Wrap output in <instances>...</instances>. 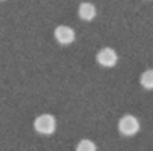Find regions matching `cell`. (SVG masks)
Masks as SVG:
<instances>
[{
    "mask_svg": "<svg viewBox=\"0 0 153 151\" xmlns=\"http://www.w3.org/2000/svg\"><path fill=\"white\" fill-rule=\"evenodd\" d=\"M54 39L61 45H69L76 40V32L69 25H57L54 29Z\"/></svg>",
    "mask_w": 153,
    "mask_h": 151,
    "instance_id": "4",
    "label": "cell"
},
{
    "mask_svg": "<svg viewBox=\"0 0 153 151\" xmlns=\"http://www.w3.org/2000/svg\"><path fill=\"white\" fill-rule=\"evenodd\" d=\"M96 13H98V10H96V7L91 4V2H82V4H79L77 15H79L81 20H84V22H91V20H94Z\"/></svg>",
    "mask_w": 153,
    "mask_h": 151,
    "instance_id": "5",
    "label": "cell"
},
{
    "mask_svg": "<svg viewBox=\"0 0 153 151\" xmlns=\"http://www.w3.org/2000/svg\"><path fill=\"white\" fill-rule=\"evenodd\" d=\"M118 131L123 136H135L140 131V121L136 116L133 114H125L121 116V119L118 121Z\"/></svg>",
    "mask_w": 153,
    "mask_h": 151,
    "instance_id": "2",
    "label": "cell"
},
{
    "mask_svg": "<svg viewBox=\"0 0 153 151\" xmlns=\"http://www.w3.org/2000/svg\"><path fill=\"white\" fill-rule=\"evenodd\" d=\"M56 128H57V123H56V118L52 114H41L34 119V129L39 134L49 136L56 131Z\"/></svg>",
    "mask_w": 153,
    "mask_h": 151,
    "instance_id": "1",
    "label": "cell"
},
{
    "mask_svg": "<svg viewBox=\"0 0 153 151\" xmlns=\"http://www.w3.org/2000/svg\"><path fill=\"white\" fill-rule=\"evenodd\" d=\"M140 84L146 91H153V69H146L140 76Z\"/></svg>",
    "mask_w": 153,
    "mask_h": 151,
    "instance_id": "6",
    "label": "cell"
},
{
    "mask_svg": "<svg viewBox=\"0 0 153 151\" xmlns=\"http://www.w3.org/2000/svg\"><path fill=\"white\" fill-rule=\"evenodd\" d=\"M76 151H98V146H96V143L91 141V139H81V141L77 143Z\"/></svg>",
    "mask_w": 153,
    "mask_h": 151,
    "instance_id": "7",
    "label": "cell"
},
{
    "mask_svg": "<svg viewBox=\"0 0 153 151\" xmlns=\"http://www.w3.org/2000/svg\"><path fill=\"white\" fill-rule=\"evenodd\" d=\"M96 62L103 67H114L118 64V54L111 47H103L96 54Z\"/></svg>",
    "mask_w": 153,
    "mask_h": 151,
    "instance_id": "3",
    "label": "cell"
}]
</instances>
